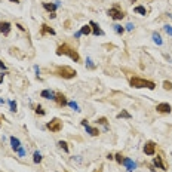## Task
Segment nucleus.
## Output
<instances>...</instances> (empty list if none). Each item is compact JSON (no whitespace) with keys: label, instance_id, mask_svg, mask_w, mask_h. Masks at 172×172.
Masks as SVG:
<instances>
[{"label":"nucleus","instance_id":"nucleus-1","mask_svg":"<svg viewBox=\"0 0 172 172\" xmlns=\"http://www.w3.org/2000/svg\"><path fill=\"white\" fill-rule=\"evenodd\" d=\"M57 55H58V57H61V55H67L70 59H73L74 62H79V61H80V55H79V52L76 51V49H73L71 46H68L67 43H62V45H59V46L57 47Z\"/></svg>","mask_w":172,"mask_h":172},{"label":"nucleus","instance_id":"nucleus-2","mask_svg":"<svg viewBox=\"0 0 172 172\" xmlns=\"http://www.w3.org/2000/svg\"><path fill=\"white\" fill-rule=\"evenodd\" d=\"M129 85L135 89H142V88H147V89H156V83L151 82V80H147V79H142V77H138V76H134L129 79Z\"/></svg>","mask_w":172,"mask_h":172},{"label":"nucleus","instance_id":"nucleus-3","mask_svg":"<svg viewBox=\"0 0 172 172\" xmlns=\"http://www.w3.org/2000/svg\"><path fill=\"white\" fill-rule=\"evenodd\" d=\"M55 73H57V76H59L62 79H73V77H76V74H77L76 70H73L68 65H59V67H57Z\"/></svg>","mask_w":172,"mask_h":172},{"label":"nucleus","instance_id":"nucleus-4","mask_svg":"<svg viewBox=\"0 0 172 172\" xmlns=\"http://www.w3.org/2000/svg\"><path fill=\"white\" fill-rule=\"evenodd\" d=\"M46 128L51 131V132H59V131H62V122H61V119H58V117H54L51 122H47L46 123Z\"/></svg>","mask_w":172,"mask_h":172},{"label":"nucleus","instance_id":"nucleus-5","mask_svg":"<svg viewBox=\"0 0 172 172\" xmlns=\"http://www.w3.org/2000/svg\"><path fill=\"white\" fill-rule=\"evenodd\" d=\"M108 16L111 18V19H114V21H120V19H123V16H125V12L122 11L117 5L116 6H113L111 9H108Z\"/></svg>","mask_w":172,"mask_h":172},{"label":"nucleus","instance_id":"nucleus-6","mask_svg":"<svg viewBox=\"0 0 172 172\" xmlns=\"http://www.w3.org/2000/svg\"><path fill=\"white\" fill-rule=\"evenodd\" d=\"M144 153L147 156H154L156 154V142L154 141H147L144 144Z\"/></svg>","mask_w":172,"mask_h":172},{"label":"nucleus","instance_id":"nucleus-7","mask_svg":"<svg viewBox=\"0 0 172 172\" xmlns=\"http://www.w3.org/2000/svg\"><path fill=\"white\" fill-rule=\"evenodd\" d=\"M54 101L57 103L58 107H65L68 105V101H67V98L62 92H55V98H54Z\"/></svg>","mask_w":172,"mask_h":172},{"label":"nucleus","instance_id":"nucleus-8","mask_svg":"<svg viewBox=\"0 0 172 172\" xmlns=\"http://www.w3.org/2000/svg\"><path fill=\"white\" fill-rule=\"evenodd\" d=\"M156 110H157V113H162V114H169V113L172 111V107H171V104H168V103H160V104H157Z\"/></svg>","mask_w":172,"mask_h":172},{"label":"nucleus","instance_id":"nucleus-9","mask_svg":"<svg viewBox=\"0 0 172 172\" xmlns=\"http://www.w3.org/2000/svg\"><path fill=\"white\" fill-rule=\"evenodd\" d=\"M11 28H12L11 22H8V21H0V33H3V36H9Z\"/></svg>","mask_w":172,"mask_h":172},{"label":"nucleus","instance_id":"nucleus-10","mask_svg":"<svg viewBox=\"0 0 172 172\" xmlns=\"http://www.w3.org/2000/svg\"><path fill=\"white\" fill-rule=\"evenodd\" d=\"M46 34H51V36H55V30L51 28L47 25V24H42V27H40V36H46Z\"/></svg>","mask_w":172,"mask_h":172},{"label":"nucleus","instance_id":"nucleus-11","mask_svg":"<svg viewBox=\"0 0 172 172\" xmlns=\"http://www.w3.org/2000/svg\"><path fill=\"white\" fill-rule=\"evenodd\" d=\"M153 165H154L156 168L162 169V171H166V165L163 163V159H162V156H159V154L153 159Z\"/></svg>","mask_w":172,"mask_h":172},{"label":"nucleus","instance_id":"nucleus-12","mask_svg":"<svg viewBox=\"0 0 172 172\" xmlns=\"http://www.w3.org/2000/svg\"><path fill=\"white\" fill-rule=\"evenodd\" d=\"M89 25H91V28H92V34H93V36H101V34H103V30L100 28V25H98L95 21H91Z\"/></svg>","mask_w":172,"mask_h":172},{"label":"nucleus","instance_id":"nucleus-13","mask_svg":"<svg viewBox=\"0 0 172 172\" xmlns=\"http://www.w3.org/2000/svg\"><path fill=\"white\" fill-rule=\"evenodd\" d=\"M40 96L42 98H46V100H54V98H55V92L49 91V89H43L40 92Z\"/></svg>","mask_w":172,"mask_h":172},{"label":"nucleus","instance_id":"nucleus-14","mask_svg":"<svg viewBox=\"0 0 172 172\" xmlns=\"http://www.w3.org/2000/svg\"><path fill=\"white\" fill-rule=\"evenodd\" d=\"M85 128H86V132L89 135H92V137H98V135H100V129H98V128H92L89 125H86Z\"/></svg>","mask_w":172,"mask_h":172},{"label":"nucleus","instance_id":"nucleus-15","mask_svg":"<svg viewBox=\"0 0 172 172\" xmlns=\"http://www.w3.org/2000/svg\"><path fill=\"white\" fill-rule=\"evenodd\" d=\"M11 145H12V149H13L15 151H18V149L21 147V142H19V139H18V138L11 137Z\"/></svg>","mask_w":172,"mask_h":172},{"label":"nucleus","instance_id":"nucleus-16","mask_svg":"<svg viewBox=\"0 0 172 172\" xmlns=\"http://www.w3.org/2000/svg\"><path fill=\"white\" fill-rule=\"evenodd\" d=\"M123 165H126V168H128V171H129V172H132V171L135 169V163H134L131 159H128V157H126V159H123Z\"/></svg>","mask_w":172,"mask_h":172},{"label":"nucleus","instance_id":"nucleus-17","mask_svg":"<svg viewBox=\"0 0 172 172\" xmlns=\"http://www.w3.org/2000/svg\"><path fill=\"white\" fill-rule=\"evenodd\" d=\"M43 8L49 12V13H52V12H55V9H57V5H54V3H43Z\"/></svg>","mask_w":172,"mask_h":172},{"label":"nucleus","instance_id":"nucleus-18","mask_svg":"<svg viewBox=\"0 0 172 172\" xmlns=\"http://www.w3.org/2000/svg\"><path fill=\"white\" fill-rule=\"evenodd\" d=\"M92 33V28H91V25L88 24V25H83L82 28H80V34H83V36H88V34H91Z\"/></svg>","mask_w":172,"mask_h":172},{"label":"nucleus","instance_id":"nucleus-19","mask_svg":"<svg viewBox=\"0 0 172 172\" xmlns=\"http://www.w3.org/2000/svg\"><path fill=\"white\" fill-rule=\"evenodd\" d=\"M134 12H135V13H139V15H144V16L147 15V9H145L144 6H135V8H134Z\"/></svg>","mask_w":172,"mask_h":172},{"label":"nucleus","instance_id":"nucleus-20","mask_svg":"<svg viewBox=\"0 0 172 172\" xmlns=\"http://www.w3.org/2000/svg\"><path fill=\"white\" fill-rule=\"evenodd\" d=\"M131 117H132V116H131L126 110H122V111L117 114V119H131Z\"/></svg>","mask_w":172,"mask_h":172},{"label":"nucleus","instance_id":"nucleus-21","mask_svg":"<svg viewBox=\"0 0 172 172\" xmlns=\"http://www.w3.org/2000/svg\"><path fill=\"white\" fill-rule=\"evenodd\" d=\"M113 27H114V31H116L117 34H123V33H125V28L122 27V25H119V24H114Z\"/></svg>","mask_w":172,"mask_h":172},{"label":"nucleus","instance_id":"nucleus-22","mask_svg":"<svg viewBox=\"0 0 172 172\" xmlns=\"http://www.w3.org/2000/svg\"><path fill=\"white\" fill-rule=\"evenodd\" d=\"M33 160H34V163H40V162H42V154H40L39 151H34V154H33Z\"/></svg>","mask_w":172,"mask_h":172},{"label":"nucleus","instance_id":"nucleus-23","mask_svg":"<svg viewBox=\"0 0 172 172\" xmlns=\"http://www.w3.org/2000/svg\"><path fill=\"white\" fill-rule=\"evenodd\" d=\"M58 147H59V149H62L64 151H68V144L65 141H58Z\"/></svg>","mask_w":172,"mask_h":172},{"label":"nucleus","instance_id":"nucleus-24","mask_svg":"<svg viewBox=\"0 0 172 172\" xmlns=\"http://www.w3.org/2000/svg\"><path fill=\"white\" fill-rule=\"evenodd\" d=\"M114 159H116V162H117L119 165H122V163H123V159H125V157L122 156V153H117V154L114 156Z\"/></svg>","mask_w":172,"mask_h":172},{"label":"nucleus","instance_id":"nucleus-25","mask_svg":"<svg viewBox=\"0 0 172 172\" xmlns=\"http://www.w3.org/2000/svg\"><path fill=\"white\" fill-rule=\"evenodd\" d=\"M153 40H154V43H157V45H162V37H160V34L154 33V34H153Z\"/></svg>","mask_w":172,"mask_h":172},{"label":"nucleus","instance_id":"nucleus-26","mask_svg":"<svg viewBox=\"0 0 172 172\" xmlns=\"http://www.w3.org/2000/svg\"><path fill=\"white\" fill-rule=\"evenodd\" d=\"M36 113H37L39 116H45V114H46V111L43 110L42 105H36Z\"/></svg>","mask_w":172,"mask_h":172},{"label":"nucleus","instance_id":"nucleus-27","mask_svg":"<svg viewBox=\"0 0 172 172\" xmlns=\"http://www.w3.org/2000/svg\"><path fill=\"white\" fill-rule=\"evenodd\" d=\"M163 88H165L166 91H172V82L165 80V82H163Z\"/></svg>","mask_w":172,"mask_h":172},{"label":"nucleus","instance_id":"nucleus-28","mask_svg":"<svg viewBox=\"0 0 172 172\" xmlns=\"http://www.w3.org/2000/svg\"><path fill=\"white\" fill-rule=\"evenodd\" d=\"M96 122H98L100 125H104V126H105V129H108V126H107V119H105V117H100Z\"/></svg>","mask_w":172,"mask_h":172},{"label":"nucleus","instance_id":"nucleus-29","mask_svg":"<svg viewBox=\"0 0 172 172\" xmlns=\"http://www.w3.org/2000/svg\"><path fill=\"white\" fill-rule=\"evenodd\" d=\"M68 105H70L71 108H74L76 111H79V105H77V104H76L74 101H70V103H68Z\"/></svg>","mask_w":172,"mask_h":172},{"label":"nucleus","instance_id":"nucleus-30","mask_svg":"<svg viewBox=\"0 0 172 172\" xmlns=\"http://www.w3.org/2000/svg\"><path fill=\"white\" fill-rule=\"evenodd\" d=\"M9 105H11V111H13V113H15V111H16V107H18V105H16V103H15V101H11V103H9Z\"/></svg>","mask_w":172,"mask_h":172},{"label":"nucleus","instance_id":"nucleus-31","mask_svg":"<svg viewBox=\"0 0 172 172\" xmlns=\"http://www.w3.org/2000/svg\"><path fill=\"white\" fill-rule=\"evenodd\" d=\"M165 31H166L168 34H171V36H172V27H169V25H166V27H165Z\"/></svg>","mask_w":172,"mask_h":172},{"label":"nucleus","instance_id":"nucleus-32","mask_svg":"<svg viewBox=\"0 0 172 172\" xmlns=\"http://www.w3.org/2000/svg\"><path fill=\"white\" fill-rule=\"evenodd\" d=\"M88 65H89V68H93V67H95V65L92 64V61H91L89 58H88Z\"/></svg>","mask_w":172,"mask_h":172},{"label":"nucleus","instance_id":"nucleus-33","mask_svg":"<svg viewBox=\"0 0 172 172\" xmlns=\"http://www.w3.org/2000/svg\"><path fill=\"white\" fill-rule=\"evenodd\" d=\"M80 123H82V126H86V125H88V120H86V119H83V120L80 122Z\"/></svg>","mask_w":172,"mask_h":172},{"label":"nucleus","instance_id":"nucleus-34","mask_svg":"<svg viewBox=\"0 0 172 172\" xmlns=\"http://www.w3.org/2000/svg\"><path fill=\"white\" fill-rule=\"evenodd\" d=\"M3 79H5V74H3V73H0V83H3Z\"/></svg>","mask_w":172,"mask_h":172},{"label":"nucleus","instance_id":"nucleus-35","mask_svg":"<svg viewBox=\"0 0 172 172\" xmlns=\"http://www.w3.org/2000/svg\"><path fill=\"white\" fill-rule=\"evenodd\" d=\"M16 27H18V28H19V30H21V31H25V28H24V27H22V25H19V24H16Z\"/></svg>","mask_w":172,"mask_h":172},{"label":"nucleus","instance_id":"nucleus-36","mask_svg":"<svg viewBox=\"0 0 172 172\" xmlns=\"http://www.w3.org/2000/svg\"><path fill=\"white\" fill-rule=\"evenodd\" d=\"M132 28H134L132 24H128V25H126V30H132Z\"/></svg>","mask_w":172,"mask_h":172},{"label":"nucleus","instance_id":"nucleus-37","mask_svg":"<svg viewBox=\"0 0 172 172\" xmlns=\"http://www.w3.org/2000/svg\"><path fill=\"white\" fill-rule=\"evenodd\" d=\"M0 68H3V70H6V65L2 62V61H0Z\"/></svg>","mask_w":172,"mask_h":172},{"label":"nucleus","instance_id":"nucleus-38","mask_svg":"<svg viewBox=\"0 0 172 172\" xmlns=\"http://www.w3.org/2000/svg\"><path fill=\"white\" fill-rule=\"evenodd\" d=\"M49 16H51V18H55V16H57V13H55V12H52V13H49Z\"/></svg>","mask_w":172,"mask_h":172},{"label":"nucleus","instance_id":"nucleus-39","mask_svg":"<svg viewBox=\"0 0 172 172\" xmlns=\"http://www.w3.org/2000/svg\"><path fill=\"white\" fill-rule=\"evenodd\" d=\"M12 3H19V0H11Z\"/></svg>","mask_w":172,"mask_h":172},{"label":"nucleus","instance_id":"nucleus-40","mask_svg":"<svg viewBox=\"0 0 172 172\" xmlns=\"http://www.w3.org/2000/svg\"><path fill=\"white\" fill-rule=\"evenodd\" d=\"M131 2H135V0H131Z\"/></svg>","mask_w":172,"mask_h":172},{"label":"nucleus","instance_id":"nucleus-41","mask_svg":"<svg viewBox=\"0 0 172 172\" xmlns=\"http://www.w3.org/2000/svg\"><path fill=\"white\" fill-rule=\"evenodd\" d=\"M0 126H2V123H0Z\"/></svg>","mask_w":172,"mask_h":172}]
</instances>
